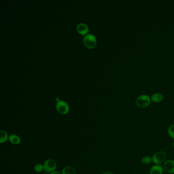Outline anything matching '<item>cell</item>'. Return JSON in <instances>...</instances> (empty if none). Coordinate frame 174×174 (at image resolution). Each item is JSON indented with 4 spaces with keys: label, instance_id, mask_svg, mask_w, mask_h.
I'll return each mask as SVG.
<instances>
[{
    "label": "cell",
    "instance_id": "obj_1",
    "mask_svg": "<svg viewBox=\"0 0 174 174\" xmlns=\"http://www.w3.org/2000/svg\"><path fill=\"white\" fill-rule=\"evenodd\" d=\"M151 102V97L147 94H142L136 99V105L139 108H144L147 107L150 105Z\"/></svg>",
    "mask_w": 174,
    "mask_h": 174
},
{
    "label": "cell",
    "instance_id": "obj_2",
    "mask_svg": "<svg viewBox=\"0 0 174 174\" xmlns=\"http://www.w3.org/2000/svg\"><path fill=\"white\" fill-rule=\"evenodd\" d=\"M152 158V162H153L156 165H160L165 162L167 158V154L165 152L159 151L155 153Z\"/></svg>",
    "mask_w": 174,
    "mask_h": 174
},
{
    "label": "cell",
    "instance_id": "obj_3",
    "mask_svg": "<svg viewBox=\"0 0 174 174\" xmlns=\"http://www.w3.org/2000/svg\"><path fill=\"white\" fill-rule=\"evenodd\" d=\"M84 43L88 48H93L96 45V39L92 34H88L84 37Z\"/></svg>",
    "mask_w": 174,
    "mask_h": 174
},
{
    "label": "cell",
    "instance_id": "obj_4",
    "mask_svg": "<svg viewBox=\"0 0 174 174\" xmlns=\"http://www.w3.org/2000/svg\"><path fill=\"white\" fill-rule=\"evenodd\" d=\"M44 167V170L46 172H53L56 169L57 164L53 159H48L45 161Z\"/></svg>",
    "mask_w": 174,
    "mask_h": 174
},
{
    "label": "cell",
    "instance_id": "obj_5",
    "mask_svg": "<svg viewBox=\"0 0 174 174\" xmlns=\"http://www.w3.org/2000/svg\"><path fill=\"white\" fill-rule=\"evenodd\" d=\"M56 108L58 112L62 115H65L68 113L69 110V107L68 104L63 101H59L58 102L56 105Z\"/></svg>",
    "mask_w": 174,
    "mask_h": 174
},
{
    "label": "cell",
    "instance_id": "obj_6",
    "mask_svg": "<svg viewBox=\"0 0 174 174\" xmlns=\"http://www.w3.org/2000/svg\"><path fill=\"white\" fill-rule=\"evenodd\" d=\"M164 170L169 174L174 173V161L173 160H166L164 164Z\"/></svg>",
    "mask_w": 174,
    "mask_h": 174
},
{
    "label": "cell",
    "instance_id": "obj_7",
    "mask_svg": "<svg viewBox=\"0 0 174 174\" xmlns=\"http://www.w3.org/2000/svg\"><path fill=\"white\" fill-rule=\"evenodd\" d=\"M164 171V167L161 165L155 164L150 169V174H162Z\"/></svg>",
    "mask_w": 174,
    "mask_h": 174
},
{
    "label": "cell",
    "instance_id": "obj_8",
    "mask_svg": "<svg viewBox=\"0 0 174 174\" xmlns=\"http://www.w3.org/2000/svg\"><path fill=\"white\" fill-rule=\"evenodd\" d=\"M151 99L154 103H160L163 101L164 96L160 93H156L151 96Z\"/></svg>",
    "mask_w": 174,
    "mask_h": 174
},
{
    "label": "cell",
    "instance_id": "obj_9",
    "mask_svg": "<svg viewBox=\"0 0 174 174\" xmlns=\"http://www.w3.org/2000/svg\"><path fill=\"white\" fill-rule=\"evenodd\" d=\"M77 28L79 33L81 34H86L88 31L87 26L83 23H80L78 25Z\"/></svg>",
    "mask_w": 174,
    "mask_h": 174
},
{
    "label": "cell",
    "instance_id": "obj_10",
    "mask_svg": "<svg viewBox=\"0 0 174 174\" xmlns=\"http://www.w3.org/2000/svg\"><path fill=\"white\" fill-rule=\"evenodd\" d=\"M9 140L11 144L15 145H19L21 141L20 138L16 134H11L9 136Z\"/></svg>",
    "mask_w": 174,
    "mask_h": 174
},
{
    "label": "cell",
    "instance_id": "obj_11",
    "mask_svg": "<svg viewBox=\"0 0 174 174\" xmlns=\"http://www.w3.org/2000/svg\"><path fill=\"white\" fill-rule=\"evenodd\" d=\"M62 174H76V171L73 167L66 166L63 169Z\"/></svg>",
    "mask_w": 174,
    "mask_h": 174
},
{
    "label": "cell",
    "instance_id": "obj_12",
    "mask_svg": "<svg viewBox=\"0 0 174 174\" xmlns=\"http://www.w3.org/2000/svg\"><path fill=\"white\" fill-rule=\"evenodd\" d=\"M0 143H4L6 142L8 138V135L5 131L1 130L0 131Z\"/></svg>",
    "mask_w": 174,
    "mask_h": 174
},
{
    "label": "cell",
    "instance_id": "obj_13",
    "mask_svg": "<svg viewBox=\"0 0 174 174\" xmlns=\"http://www.w3.org/2000/svg\"><path fill=\"white\" fill-rule=\"evenodd\" d=\"M152 162V158L151 157L146 156H144L141 159V163L143 165H148Z\"/></svg>",
    "mask_w": 174,
    "mask_h": 174
},
{
    "label": "cell",
    "instance_id": "obj_14",
    "mask_svg": "<svg viewBox=\"0 0 174 174\" xmlns=\"http://www.w3.org/2000/svg\"><path fill=\"white\" fill-rule=\"evenodd\" d=\"M167 132L169 136L172 138L174 139V125H172L169 127L167 130Z\"/></svg>",
    "mask_w": 174,
    "mask_h": 174
},
{
    "label": "cell",
    "instance_id": "obj_15",
    "mask_svg": "<svg viewBox=\"0 0 174 174\" xmlns=\"http://www.w3.org/2000/svg\"><path fill=\"white\" fill-rule=\"evenodd\" d=\"M44 170V165H42V164H37L34 167V170L35 172L37 173H40Z\"/></svg>",
    "mask_w": 174,
    "mask_h": 174
},
{
    "label": "cell",
    "instance_id": "obj_16",
    "mask_svg": "<svg viewBox=\"0 0 174 174\" xmlns=\"http://www.w3.org/2000/svg\"><path fill=\"white\" fill-rule=\"evenodd\" d=\"M61 174L60 173H59V172H57V171H54L53 172H52L51 174Z\"/></svg>",
    "mask_w": 174,
    "mask_h": 174
},
{
    "label": "cell",
    "instance_id": "obj_17",
    "mask_svg": "<svg viewBox=\"0 0 174 174\" xmlns=\"http://www.w3.org/2000/svg\"><path fill=\"white\" fill-rule=\"evenodd\" d=\"M102 174H113L111 172H104Z\"/></svg>",
    "mask_w": 174,
    "mask_h": 174
},
{
    "label": "cell",
    "instance_id": "obj_18",
    "mask_svg": "<svg viewBox=\"0 0 174 174\" xmlns=\"http://www.w3.org/2000/svg\"><path fill=\"white\" fill-rule=\"evenodd\" d=\"M173 148L174 149V141L173 142Z\"/></svg>",
    "mask_w": 174,
    "mask_h": 174
}]
</instances>
